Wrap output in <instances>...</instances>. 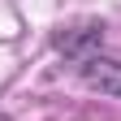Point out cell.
I'll return each mask as SVG.
<instances>
[{"label":"cell","instance_id":"1","mask_svg":"<svg viewBox=\"0 0 121 121\" xmlns=\"http://www.w3.org/2000/svg\"><path fill=\"white\" fill-rule=\"evenodd\" d=\"M52 43H56L60 56H69V60H78V65H82V60H91V56H95V48L104 43V26H99V22H73V26H60Z\"/></svg>","mask_w":121,"mask_h":121},{"label":"cell","instance_id":"2","mask_svg":"<svg viewBox=\"0 0 121 121\" xmlns=\"http://www.w3.org/2000/svg\"><path fill=\"white\" fill-rule=\"evenodd\" d=\"M78 73H82V82H86L91 91L121 99V60H112V56H99V52H95L91 60H82V65H78Z\"/></svg>","mask_w":121,"mask_h":121}]
</instances>
